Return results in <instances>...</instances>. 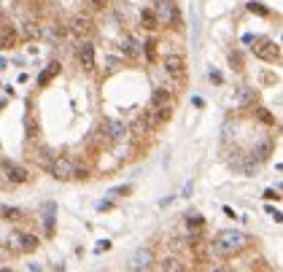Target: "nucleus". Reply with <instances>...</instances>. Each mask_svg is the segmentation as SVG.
Listing matches in <instances>:
<instances>
[{
    "instance_id": "nucleus-16",
    "label": "nucleus",
    "mask_w": 283,
    "mask_h": 272,
    "mask_svg": "<svg viewBox=\"0 0 283 272\" xmlns=\"http://www.w3.org/2000/svg\"><path fill=\"white\" fill-rule=\"evenodd\" d=\"M170 103V92L168 89H154L151 92V108H162V105Z\"/></svg>"
},
{
    "instance_id": "nucleus-6",
    "label": "nucleus",
    "mask_w": 283,
    "mask_h": 272,
    "mask_svg": "<svg viewBox=\"0 0 283 272\" xmlns=\"http://www.w3.org/2000/svg\"><path fill=\"white\" fill-rule=\"evenodd\" d=\"M0 175H6V183H27L30 181V175H27V170L24 167H19V164H14V162H0Z\"/></svg>"
},
{
    "instance_id": "nucleus-18",
    "label": "nucleus",
    "mask_w": 283,
    "mask_h": 272,
    "mask_svg": "<svg viewBox=\"0 0 283 272\" xmlns=\"http://www.w3.org/2000/svg\"><path fill=\"white\" fill-rule=\"evenodd\" d=\"M127 132H132L135 138H143V135L149 132V124H146V119H143V116H140V119H135V122L130 124V129H127Z\"/></svg>"
},
{
    "instance_id": "nucleus-2",
    "label": "nucleus",
    "mask_w": 283,
    "mask_h": 272,
    "mask_svg": "<svg viewBox=\"0 0 283 272\" xmlns=\"http://www.w3.org/2000/svg\"><path fill=\"white\" fill-rule=\"evenodd\" d=\"M49 173L54 175L57 181H73V178H87V170H81V167H75L70 159H65V157H54L52 159V164H49Z\"/></svg>"
},
{
    "instance_id": "nucleus-3",
    "label": "nucleus",
    "mask_w": 283,
    "mask_h": 272,
    "mask_svg": "<svg viewBox=\"0 0 283 272\" xmlns=\"http://www.w3.org/2000/svg\"><path fill=\"white\" fill-rule=\"evenodd\" d=\"M154 14H156V19H159V22L170 24L173 30L184 27V22H181V11H178V6H175L173 0H159V6H156Z\"/></svg>"
},
{
    "instance_id": "nucleus-27",
    "label": "nucleus",
    "mask_w": 283,
    "mask_h": 272,
    "mask_svg": "<svg viewBox=\"0 0 283 272\" xmlns=\"http://www.w3.org/2000/svg\"><path fill=\"white\" fill-rule=\"evenodd\" d=\"M256 116H259V119H262L264 124H275V116H272L267 108H259V110H256Z\"/></svg>"
},
{
    "instance_id": "nucleus-30",
    "label": "nucleus",
    "mask_w": 283,
    "mask_h": 272,
    "mask_svg": "<svg viewBox=\"0 0 283 272\" xmlns=\"http://www.w3.org/2000/svg\"><path fill=\"white\" fill-rule=\"evenodd\" d=\"M186 224H189V226H202V216H189V218H186Z\"/></svg>"
},
{
    "instance_id": "nucleus-32",
    "label": "nucleus",
    "mask_w": 283,
    "mask_h": 272,
    "mask_svg": "<svg viewBox=\"0 0 283 272\" xmlns=\"http://www.w3.org/2000/svg\"><path fill=\"white\" fill-rule=\"evenodd\" d=\"M264 199H278V191L267 189V191H264Z\"/></svg>"
},
{
    "instance_id": "nucleus-4",
    "label": "nucleus",
    "mask_w": 283,
    "mask_h": 272,
    "mask_svg": "<svg viewBox=\"0 0 283 272\" xmlns=\"http://www.w3.org/2000/svg\"><path fill=\"white\" fill-rule=\"evenodd\" d=\"M100 135H103L108 143H121L124 140V135H127V127L121 122H116V119H103V124H100Z\"/></svg>"
},
{
    "instance_id": "nucleus-23",
    "label": "nucleus",
    "mask_w": 283,
    "mask_h": 272,
    "mask_svg": "<svg viewBox=\"0 0 283 272\" xmlns=\"http://www.w3.org/2000/svg\"><path fill=\"white\" fill-rule=\"evenodd\" d=\"M24 33H27V38H40V33H43V30H40V24L27 22V24H24Z\"/></svg>"
},
{
    "instance_id": "nucleus-8",
    "label": "nucleus",
    "mask_w": 283,
    "mask_h": 272,
    "mask_svg": "<svg viewBox=\"0 0 283 272\" xmlns=\"http://www.w3.org/2000/svg\"><path fill=\"white\" fill-rule=\"evenodd\" d=\"M254 54L259 59H264V62H275V59H281V46L275 41H267L264 38V41H259L254 46Z\"/></svg>"
},
{
    "instance_id": "nucleus-26",
    "label": "nucleus",
    "mask_w": 283,
    "mask_h": 272,
    "mask_svg": "<svg viewBox=\"0 0 283 272\" xmlns=\"http://www.w3.org/2000/svg\"><path fill=\"white\" fill-rule=\"evenodd\" d=\"M24 127H27V138H35V135H38V124H35L33 116H27V119H24Z\"/></svg>"
},
{
    "instance_id": "nucleus-25",
    "label": "nucleus",
    "mask_w": 283,
    "mask_h": 272,
    "mask_svg": "<svg viewBox=\"0 0 283 272\" xmlns=\"http://www.w3.org/2000/svg\"><path fill=\"white\" fill-rule=\"evenodd\" d=\"M143 52H146V59H151V62H154V59H156V43L154 41H146L143 43Z\"/></svg>"
},
{
    "instance_id": "nucleus-21",
    "label": "nucleus",
    "mask_w": 283,
    "mask_h": 272,
    "mask_svg": "<svg viewBox=\"0 0 283 272\" xmlns=\"http://www.w3.org/2000/svg\"><path fill=\"white\" fill-rule=\"evenodd\" d=\"M140 24H143L146 30H156V27H159V19H156L154 11H143V14H140Z\"/></svg>"
},
{
    "instance_id": "nucleus-5",
    "label": "nucleus",
    "mask_w": 283,
    "mask_h": 272,
    "mask_svg": "<svg viewBox=\"0 0 283 272\" xmlns=\"http://www.w3.org/2000/svg\"><path fill=\"white\" fill-rule=\"evenodd\" d=\"M8 248L11 251H19V254H33L38 248V237L35 235H22V232H14L8 237Z\"/></svg>"
},
{
    "instance_id": "nucleus-20",
    "label": "nucleus",
    "mask_w": 283,
    "mask_h": 272,
    "mask_svg": "<svg viewBox=\"0 0 283 272\" xmlns=\"http://www.w3.org/2000/svg\"><path fill=\"white\" fill-rule=\"evenodd\" d=\"M121 52L127 54V57H138L140 54V49H138V43L130 38V35H124V41H121Z\"/></svg>"
},
{
    "instance_id": "nucleus-31",
    "label": "nucleus",
    "mask_w": 283,
    "mask_h": 272,
    "mask_svg": "<svg viewBox=\"0 0 283 272\" xmlns=\"http://www.w3.org/2000/svg\"><path fill=\"white\" fill-rule=\"evenodd\" d=\"M89 3H92L94 8H105V6H108V0H89Z\"/></svg>"
},
{
    "instance_id": "nucleus-7",
    "label": "nucleus",
    "mask_w": 283,
    "mask_h": 272,
    "mask_svg": "<svg viewBox=\"0 0 283 272\" xmlns=\"http://www.w3.org/2000/svg\"><path fill=\"white\" fill-rule=\"evenodd\" d=\"M70 33L78 35V38H89V35L94 33V22L87 14H75V17L70 19Z\"/></svg>"
},
{
    "instance_id": "nucleus-22",
    "label": "nucleus",
    "mask_w": 283,
    "mask_h": 272,
    "mask_svg": "<svg viewBox=\"0 0 283 272\" xmlns=\"http://www.w3.org/2000/svg\"><path fill=\"white\" fill-rule=\"evenodd\" d=\"M159 270H165V272H181V270H184V264H181L178 259H173V256H168V259L159 264Z\"/></svg>"
},
{
    "instance_id": "nucleus-11",
    "label": "nucleus",
    "mask_w": 283,
    "mask_h": 272,
    "mask_svg": "<svg viewBox=\"0 0 283 272\" xmlns=\"http://www.w3.org/2000/svg\"><path fill=\"white\" fill-rule=\"evenodd\" d=\"M151 261H154V254H151L149 248H143V251H138V254H135V259L130 261V270H149L151 267Z\"/></svg>"
},
{
    "instance_id": "nucleus-1",
    "label": "nucleus",
    "mask_w": 283,
    "mask_h": 272,
    "mask_svg": "<svg viewBox=\"0 0 283 272\" xmlns=\"http://www.w3.org/2000/svg\"><path fill=\"white\" fill-rule=\"evenodd\" d=\"M245 243H248V237L243 232H221L219 237L213 240V251L219 256H232L240 248H245Z\"/></svg>"
},
{
    "instance_id": "nucleus-17",
    "label": "nucleus",
    "mask_w": 283,
    "mask_h": 272,
    "mask_svg": "<svg viewBox=\"0 0 283 272\" xmlns=\"http://www.w3.org/2000/svg\"><path fill=\"white\" fill-rule=\"evenodd\" d=\"M52 151H49V148H40V151H35V154H33V162L35 164H40V167H46L49 170V164H52Z\"/></svg>"
},
{
    "instance_id": "nucleus-9",
    "label": "nucleus",
    "mask_w": 283,
    "mask_h": 272,
    "mask_svg": "<svg viewBox=\"0 0 283 272\" xmlns=\"http://www.w3.org/2000/svg\"><path fill=\"white\" fill-rule=\"evenodd\" d=\"M165 70H168V75H173V78H181V75L186 73V62L181 54H168L165 57Z\"/></svg>"
},
{
    "instance_id": "nucleus-28",
    "label": "nucleus",
    "mask_w": 283,
    "mask_h": 272,
    "mask_svg": "<svg viewBox=\"0 0 283 272\" xmlns=\"http://www.w3.org/2000/svg\"><path fill=\"white\" fill-rule=\"evenodd\" d=\"M229 62L235 65V70H243V57H240V52H229Z\"/></svg>"
},
{
    "instance_id": "nucleus-12",
    "label": "nucleus",
    "mask_w": 283,
    "mask_h": 272,
    "mask_svg": "<svg viewBox=\"0 0 283 272\" xmlns=\"http://www.w3.org/2000/svg\"><path fill=\"white\" fill-rule=\"evenodd\" d=\"M17 46V30L14 27H0V49L8 52V49Z\"/></svg>"
},
{
    "instance_id": "nucleus-29",
    "label": "nucleus",
    "mask_w": 283,
    "mask_h": 272,
    "mask_svg": "<svg viewBox=\"0 0 283 272\" xmlns=\"http://www.w3.org/2000/svg\"><path fill=\"white\" fill-rule=\"evenodd\" d=\"M248 11L251 14H259V17H267V14H270L264 6H259V3H248Z\"/></svg>"
},
{
    "instance_id": "nucleus-13",
    "label": "nucleus",
    "mask_w": 283,
    "mask_h": 272,
    "mask_svg": "<svg viewBox=\"0 0 283 272\" xmlns=\"http://www.w3.org/2000/svg\"><path fill=\"white\" fill-rule=\"evenodd\" d=\"M270 154H272V140L270 138H264L254 151H251V157H254L256 162H264V159H270Z\"/></svg>"
},
{
    "instance_id": "nucleus-24",
    "label": "nucleus",
    "mask_w": 283,
    "mask_h": 272,
    "mask_svg": "<svg viewBox=\"0 0 283 272\" xmlns=\"http://www.w3.org/2000/svg\"><path fill=\"white\" fill-rule=\"evenodd\" d=\"M0 213L6 216L8 221H19V218H22V210H19V208H0Z\"/></svg>"
},
{
    "instance_id": "nucleus-10",
    "label": "nucleus",
    "mask_w": 283,
    "mask_h": 272,
    "mask_svg": "<svg viewBox=\"0 0 283 272\" xmlns=\"http://www.w3.org/2000/svg\"><path fill=\"white\" fill-rule=\"evenodd\" d=\"M78 62H81V68H84V70L94 68V46L87 41V38H84L81 46H78Z\"/></svg>"
},
{
    "instance_id": "nucleus-14",
    "label": "nucleus",
    "mask_w": 283,
    "mask_h": 272,
    "mask_svg": "<svg viewBox=\"0 0 283 272\" xmlns=\"http://www.w3.org/2000/svg\"><path fill=\"white\" fill-rule=\"evenodd\" d=\"M54 213H57V205H54V202L43 205V226H46V235H49V237L54 235Z\"/></svg>"
},
{
    "instance_id": "nucleus-15",
    "label": "nucleus",
    "mask_w": 283,
    "mask_h": 272,
    "mask_svg": "<svg viewBox=\"0 0 283 272\" xmlns=\"http://www.w3.org/2000/svg\"><path fill=\"white\" fill-rule=\"evenodd\" d=\"M59 68H62V65H59V62H52V65H46V70H43V73L38 75V87H46V84H52V78L59 73Z\"/></svg>"
},
{
    "instance_id": "nucleus-19",
    "label": "nucleus",
    "mask_w": 283,
    "mask_h": 272,
    "mask_svg": "<svg viewBox=\"0 0 283 272\" xmlns=\"http://www.w3.org/2000/svg\"><path fill=\"white\" fill-rule=\"evenodd\" d=\"M256 100V92L251 87H240V92H237V103L240 105H251Z\"/></svg>"
}]
</instances>
